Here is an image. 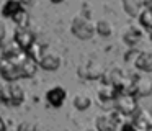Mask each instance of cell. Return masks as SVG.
Wrapping results in <instances>:
<instances>
[{
  "label": "cell",
  "instance_id": "obj_1",
  "mask_svg": "<svg viewBox=\"0 0 152 131\" xmlns=\"http://www.w3.org/2000/svg\"><path fill=\"white\" fill-rule=\"evenodd\" d=\"M25 102V90L17 82L5 84L0 87V103L5 107H20Z\"/></svg>",
  "mask_w": 152,
  "mask_h": 131
},
{
  "label": "cell",
  "instance_id": "obj_2",
  "mask_svg": "<svg viewBox=\"0 0 152 131\" xmlns=\"http://www.w3.org/2000/svg\"><path fill=\"white\" fill-rule=\"evenodd\" d=\"M70 31L75 38L82 39V41H87L90 39L93 35H95V23L88 18V16L82 15H75L72 18V23H70Z\"/></svg>",
  "mask_w": 152,
  "mask_h": 131
},
{
  "label": "cell",
  "instance_id": "obj_3",
  "mask_svg": "<svg viewBox=\"0 0 152 131\" xmlns=\"http://www.w3.org/2000/svg\"><path fill=\"white\" fill-rule=\"evenodd\" d=\"M105 66H103L102 61L98 59H88V61L82 62L77 69V74L82 79H87V80H96V79H102L105 75Z\"/></svg>",
  "mask_w": 152,
  "mask_h": 131
},
{
  "label": "cell",
  "instance_id": "obj_4",
  "mask_svg": "<svg viewBox=\"0 0 152 131\" xmlns=\"http://www.w3.org/2000/svg\"><path fill=\"white\" fill-rule=\"evenodd\" d=\"M0 75H2V77L5 79V82H8V84L23 79L18 57H13V59H7V57H5L4 62H2V66H0Z\"/></svg>",
  "mask_w": 152,
  "mask_h": 131
},
{
  "label": "cell",
  "instance_id": "obj_5",
  "mask_svg": "<svg viewBox=\"0 0 152 131\" xmlns=\"http://www.w3.org/2000/svg\"><path fill=\"white\" fill-rule=\"evenodd\" d=\"M115 108L121 115H134L137 111V97L134 93H124L119 92L115 102Z\"/></svg>",
  "mask_w": 152,
  "mask_h": 131
},
{
  "label": "cell",
  "instance_id": "obj_6",
  "mask_svg": "<svg viewBox=\"0 0 152 131\" xmlns=\"http://www.w3.org/2000/svg\"><path fill=\"white\" fill-rule=\"evenodd\" d=\"M96 131H121L123 121L118 118V113H102L95 120Z\"/></svg>",
  "mask_w": 152,
  "mask_h": 131
},
{
  "label": "cell",
  "instance_id": "obj_7",
  "mask_svg": "<svg viewBox=\"0 0 152 131\" xmlns=\"http://www.w3.org/2000/svg\"><path fill=\"white\" fill-rule=\"evenodd\" d=\"M67 98V90L62 85H54V87L48 88L46 92V102L53 108H61Z\"/></svg>",
  "mask_w": 152,
  "mask_h": 131
},
{
  "label": "cell",
  "instance_id": "obj_8",
  "mask_svg": "<svg viewBox=\"0 0 152 131\" xmlns=\"http://www.w3.org/2000/svg\"><path fill=\"white\" fill-rule=\"evenodd\" d=\"M118 95H119V90L116 87H113V85H110V84H103L102 87L98 88L96 97H98L100 103H102L103 107H108V105L115 107V102H116V98H118Z\"/></svg>",
  "mask_w": 152,
  "mask_h": 131
},
{
  "label": "cell",
  "instance_id": "obj_9",
  "mask_svg": "<svg viewBox=\"0 0 152 131\" xmlns=\"http://www.w3.org/2000/svg\"><path fill=\"white\" fill-rule=\"evenodd\" d=\"M13 41L26 52L36 43V38H34V35L28 28H17L15 29V35H13Z\"/></svg>",
  "mask_w": 152,
  "mask_h": 131
},
{
  "label": "cell",
  "instance_id": "obj_10",
  "mask_svg": "<svg viewBox=\"0 0 152 131\" xmlns=\"http://www.w3.org/2000/svg\"><path fill=\"white\" fill-rule=\"evenodd\" d=\"M132 124L137 131H149L152 128V111L147 108H137V111L134 113Z\"/></svg>",
  "mask_w": 152,
  "mask_h": 131
},
{
  "label": "cell",
  "instance_id": "obj_11",
  "mask_svg": "<svg viewBox=\"0 0 152 131\" xmlns=\"http://www.w3.org/2000/svg\"><path fill=\"white\" fill-rule=\"evenodd\" d=\"M61 64H62V59L57 52H46V51L38 62V66L44 71H57L61 67Z\"/></svg>",
  "mask_w": 152,
  "mask_h": 131
},
{
  "label": "cell",
  "instance_id": "obj_12",
  "mask_svg": "<svg viewBox=\"0 0 152 131\" xmlns=\"http://www.w3.org/2000/svg\"><path fill=\"white\" fill-rule=\"evenodd\" d=\"M141 39H142V29H139L137 26H134V25H129L128 28L123 31V41L128 46H131V48H134L136 44H139Z\"/></svg>",
  "mask_w": 152,
  "mask_h": 131
},
{
  "label": "cell",
  "instance_id": "obj_13",
  "mask_svg": "<svg viewBox=\"0 0 152 131\" xmlns=\"http://www.w3.org/2000/svg\"><path fill=\"white\" fill-rule=\"evenodd\" d=\"M151 93H152V79L145 77V75H142V77L137 75L134 85V95L136 97H147Z\"/></svg>",
  "mask_w": 152,
  "mask_h": 131
},
{
  "label": "cell",
  "instance_id": "obj_14",
  "mask_svg": "<svg viewBox=\"0 0 152 131\" xmlns=\"http://www.w3.org/2000/svg\"><path fill=\"white\" fill-rule=\"evenodd\" d=\"M134 66L142 72H152V51H141L134 59Z\"/></svg>",
  "mask_w": 152,
  "mask_h": 131
},
{
  "label": "cell",
  "instance_id": "obj_15",
  "mask_svg": "<svg viewBox=\"0 0 152 131\" xmlns=\"http://www.w3.org/2000/svg\"><path fill=\"white\" fill-rule=\"evenodd\" d=\"M21 10H23V7H21V3L18 2V0H5V3L2 5V8H0V15L4 16V18L12 20L18 12H21Z\"/></svg>",
  "mask_w": 152,
  "mask_h": 131
},
{
  "label": "cell",
  "instance_id": "obj_16",
  "mask_svg": "<svg viewBox=\"0 0 152 131\" xmlns=\"http://www.w3.org/2000/svg\"><path fill=\"white\" fill-rule=\"evenodd\" d=\"M123 3V8H124V12L128 13L129 16H132V18H137L139 13H141V5H142V0H121Z\"/></svg>",
  "mask_w": 152,
  "mask_h": 131
},
{
  "label": "cell",
  "instance_id": "obj_17",
  "mask_svg": "<svg viewBox=\"0 0 152 131\" xmlns=\"http://www.w3.org/2000/svg\"><path fill=\"white\" fill-rule=\"evenodd\" d=\"M137 18H139V25L152 35V7H144Z\"/></svg>",
  "mask_w": 152,
  "mask_h": 131
},
{
  "label": "cell",
  "instance_id": "obj_18",
  "mask_svg": "<svg viewBox=\"0 0 152 131\" xmlns=\"http://www.w3.org/2000/svg\"><path fill=\"white\" fill-rule=\"evenodd\" d=\"M90 105H92V97H90L88 93H85V92H79V93L74 97V107H75L77 110L83 111V110H87V108H90Z\"/></svg>",
  "mask_w": 152,
  "mask_h": 131
},
{
  "label": "cell",
  "instance_id": "obj_19",
  "mask_svg": "<svg viewBox=\"0 0 152 131\" xmlns=\"http://www.w3.org/2000/svg\"><path fill=\"white\" fill-rule=\"evenodd\" d=\"M2 51H4V56L7 59H13V57H18L20 54H23V49L20 48V46L17 44V43L12 39L10 43H7L5 46H2Z\"/></svg>",
  "mask_w": 152,
  "mask_h": 131
},
{
  "label": "cell",
  "instance_id": "obj_20",
  "mask_svg": "<svg viewBox=\"0 0 152 131\" xmlns=\"http://www.w3.org/2000/svg\"><path fill=\"white\" fill-rule=\"evenodd\" d=\"M95 33H98L100 36H110L113 33V23L110 20H98L95 23Z\"/></svg>",
  "mask_w": 152,
  "mask_h": 131
},
{
  "label": "cell",
  "instance_id": "obj_21",
  "mask_svg": "<svg viewBox=\"0 0 152 131\" xmlns=\"http://www.w3.org/2000/svg\"><path fill=\"white\" fill-rule=\"evenodd\" d=\"M12 21L17 25V28H28V21H30V16H28V12L26 10H21V12H18L17 15L12 18Z\"/></svg>",
  "mask_w": 152,
  "mask_h": 131
},
{
  "label": "cell",
  "instance_id": "obj_22",
  "mask_svg": "<svg viewBox=\"0 0 152 131\" xmlns=\"http://www.w3.org/2000/svg\"><path fill=\"white\" fill-rule=\"evenodd\" d=\"M26 54L30 56L31 59H34V61H36V62H39L41 56L44 54V51H43V46H41L39 43L36 41V43H34V44L31 46V48L28 49V51H26Z\"/></svg>",
  "mask_w": 152,
  "mask_h": 131
},
{
  "label": "cell",
  "instance_id": "obj_23",
  "mask_svg": "<svg viewBox=\"0 0 152 131\" xmlns=\"http://www.w3.org/2000/svg\"><path fill=\"white\" fill-rule=\"evenodd\" d=\"M17 131H38V126L33 121H21V123H18Z\"/></svg>",
  "mask_w": 152,
  "mask_h": 131
},
{
  "label": "cell",
  "instance_id": "obj_24",
  "mask_svg": "<svg viewBox=\"0 0 152 131\" xmlns=\"http://www.w3.org/2000/svg\"><path fill=\"white\" fill-rule=\"evenodd\" d=\"M5 36H7V26H5V23L0 20V43L5 39Z\"/></svg>",
  "mask_w": 152,
  "mask_h": 131
},
{
  "label": "cell",
  "instance_id": "obj_25",
  "mask_svg": "<svg viewBox=\"0 0 152 131\" xmlns=\"http://www.w3.org/2000/svg\"><path fill=\"white\" fill-rule=\"evenodd\" d=\"M18 2L21 3V7H23L25 10H28L30 7H33V5H34V2H36V0H18Z\"/></svg>",
  "mask_w": 152,
  "mask_h": 131
},
{
  "label": "cell",
  "instance_id": "obj_26",
  "mask_svg": "<svg viewBox=\"0 0 152 131\" xmlns=\"http://www.w3.org/2000/svg\"><path fill=\"white\" fill-rule=\"evenodd\" d=\"M0 131H7V123L2 116H0Z\"/></svg>",
  "mask_w": 152,
  "mask_h": 131
},
{
  "label": "cell",
  "instance_id": "obj_27",
  "mask_svg": "<svg viewBox=\"0 0 152 131\" xmlns=\"http://www.w3.org/2000/svg\"><path fill=\"white\" fill-rule=\"evenodd\" d=\"M5 56H4V51H2V48H0V66H2V62H4Z\"/></svg>",
  "mask_w": 152,
  "mask_h": 131
},
{
  "label": "cell",
  "instance_id": "obj_28",
  "mask_svg": "<svg viewBox=\"0 0 152 131\" xmlns=\"http://www.w3.org/2000/svg\"><path fill=\"white\" fill-rule=\"evenodd\" d=\"M53 3H61V2H64V0H51Z\"/></svg>",
  "mask_w": 152,
  "mask_h": 131
},
{
  "label": "cell",
  "instance_id": "obj_29",
  "mask_svg": "<svg viewBox=\"0 0 152 131\" xmlns=\"http://www.w3.org/2000/svg\"><path fill=\"white\" fill-rule=\"evenodd\" d=\"M85 131H96V130H92V128H88V130H85Z\"/></svg>",
  "mask_w": 152,
  "mask_h": 131
},
{
  "label": "cell",
  "instance_id": "obj_30",
  "mask_svg": "<svg viewBox=\"0 0 152 131\" xmlns=\"http://www.w3.org/2000/svg\"><path fill=\"white\" fill-rule=\"evenodd\" d=\"M145 2H152V0H145Z\"/></svg>",
  "mask_w": 152,
  "mask_h": 131
},
{
  "label": "cell",
  "instance_id": "obj_31",
  "mask_svg": "<svg viewBox=\"0 0 152 131\" xmlns=\"http://www.w3.org/2000/svg\"><path fill=\"white\" fill-rule=\"evenodd\" d=\"M0 48H2V46H0Z\"/></svg>",
  "mask_w": 152,
  "mask_h": 131
}]
</instances>
